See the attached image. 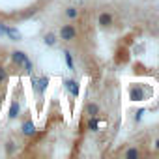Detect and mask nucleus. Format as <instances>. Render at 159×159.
<instances>
[{"mask_svg": "<svg viewBox=\"0 0 159 159\" xmlns=\"http://www.w3.org/2000/svg\"><path fill=\"white\" fill-rule=\"evenodd\" d=\"M11 62L17 66V67H23L28 75L34 71V64H32V60L26 56V52H23V51H13L11 52Z\"/></svg>", "mask_w": 159, "mask_h": 159, "instance_id": "nucleus-1", "label": "nucleus"}, {"mask_svg": "<svg viewBox=\"0 0 159 159\" xmlns=\"http://www.w3.org/2000/svg\"><path fill=\"white\" fill-rule=\"evenodd\" d=\"M152 96V90L144 84H131L129 86V99L131 101H146Z\"/></svg>", "mask_w": 159, "mask_h": 159, "instance_id": "nucleus-2", "label": "nucleus"}, {"mask_svg": "<svg viewBox=\"0 0 159 159\" xmlns=\"http://www.w3.org/2000/svg\"><path fill=\"white\" fill-rule=\"evenodd\" d=\"M30 77H32V88H34V92L38 96H43L45 90H47V86H49V77H34L32 73H30Z\"/></svg>", "mask_w": 159, "mask_h": 159, "instance_id": "nucleus-3", "label": "nucleus"}, {"mask_svg": "<svg viewBox=\"0 0 159 159\" xmlns=\"http://www.w3.org/2000/svg\"><path fill=\"white\" fill-rule=\"evenodd\" d=\"M77 38V28L73 25H62L60 26V39L64 41H73Z\"/></svg>", "mask_w": 159, "mask_h": 159, "instance_id": "nucleus-4", "label": "nucleus"}, {"mask_svg": "<svg viewBox=\"0 0 159 159\" xmlns=\"http://www.w3.org/2000/svg\"><path fill=\"white\" fill-rule=\"evenodd\" d=\"M112 21H114V17H112V13H109V11H103V13L98 15V25H99L101 28L112 26Z\"/></svg>", "mask_w": 159, "mask_h": 159, "instance_id": "nucleus-5", "label": "nucleus"}, {"mask_svg": "<svg viewBox=\"0 0 159 159\" xmlns=\"http://www.w3.org/2000/svg\"><path fill=\"white\" fill-rule=\"evenodd\" d=\"M64 88L71 94V98L79 96V84H77V81H73V79H66V81H64Z\"/></svg>", "mask_w": 159, "mask_h": 159, "instance_id": "nucleus-6", "label": "nucleus"}, {"mask_svg": "<svg viewBox=\"0 0 159 159\" xmlns=\"http://www.w3.org/2000/svg\"><path fill=\"white\" fill-rule=\"evenodd\" d=\"M21 133H23L25 137H32V135L36 133V124H34L32 120L23 122V125H21Z\"/></svg>", "mask_w": 159, "mask_h": 159, "instance_id": "nucleus-7", "label": "nucleus"}, {"mask_svg": "<svg viewBox=\"0 0 159 159\" xmlns=\"http://www.w3.org/2000/svg\"><path fill=\"white\" fill-rule=\"evenodd\" d=\"M19 114H21V105H19V101H11V107H10L8 118H10V120H15Z\"/></svg>", "mask_w": 159, "mask_h": 159, "instance_id": "nucleus-8", "label": "nucleus"}, {"mask_svg": "<svg viewBox=\"0 0 159 159\" xmlns=\"http://www.w3.org/2000/svg\"><path fill=\"white\" fill-rule=\"evenodd\" d=\"M124 157H125V159H139V157H140V152H139L137 148H129V150L124 152Z\"/></svg>", "mask_w": 159, "mask_h": 159, "instance_id": "nucleus-9", "label": "nucleus"}, {"mask_svg": "<svg viewBox=\"0 0 159 159\" xmlns=\"http://www.w3.org/2000/svg\"><path fill=\"white\" fill-rule=\"evenodd\" d=\"M66 17H67L69 21H75V19H79V10H77V8H73V6H69V8L66 10Z\"/></svg>", "mask_w": 159, "mask_h": 159, "instance_id": "nucleus-10", "label": "nucleus"}, {"mask_svg": "<svg viewBox=\"0 0 159 159\" xmlns=\"http://www.w3.org/2000/svg\"><path fill=\"white\" fill-rule=\"evenodd\" d=\"M86 114H88V116H98V114H99L98 103H88V105H86Z\"/></svg>", "mask_w": 159, "mask_h": 159, "instance_id": "nucleus-11", "label": "nucleus"}, {"mask_svg": "<svg viewBox=\"0 0 159 159\" xmlns=\"http://www.w3.org/2000/svg\"><path fill=\"white\" fill-rule=\"evenodd\" d=\"M11 41H19L21 39V32L17 30V28H8V34H6Z\"/></svg>", "mask_w": 159, "mask_h": 159, "instance_id": "nucleus-12", "label": "nucleus"}, {"mask_svg": "<svg viewBox=\"0 0 159 159\" xmlns=\"http://www.w3.org/2000/svg\"><path fill=\"white\" fill-rule=\"evenodd\" d=\"M43 41H45V45H47V47H54V45H56V36H54L52 32H49V34H45Z\"/></svg>", "mask_w": 159, "mask_h": 159, "instance_id": "nucleus-13", "label": "nucleus"}, {"mask_svg": "<svg viewBox=\"0 0 159 159\" xmlns=\"http://www.w3.org/2000/svg\"><path fill=\"white\" fill-rule=\"evenodd\" d=\"M64 58H66V64H67V67H69V69H75L73 56H71V52H69V51H64Z\"/></svg>", "mask_w": 159, "mask_h": 159, "instance_id": "nucleus-14", "label": "nucleus"}, {"mask_svg": "<svg viewBox=\"0 0 159 159\" xmlns=\"http://www.w3.org/2000/svg\"><path fill=\"white\" fill-rule=\"evenodd\" d=\"M88 129H90V131H98V116H90V120H88Z\"/></svg>", "mask_w": 159, "mask_h": 159, "instance_id": "nucleus-15", "label": "nucleus"}, {"mask_svg": "<svg viewBox=\"0 0 159 159\" xmlns=\"http://www.w3.org/2000/svg\"><path fill=\"white\" fill-rule=\"evenodd\" d=\"M6 81H8V71H6L4 66H0V84L6 83Z\"/></svg>", "mask_w": 159, "mask_h": 159, "instance_id": "nucleus-16", "label": "nucleus"}, {"mask_svg": "<svg viewBox=\"0 0 159 159\" xmlns=\"http://www.w3.org/2000/svg\"><path fill=\"white\" fill-rule=\"evenodd\" d=\"M8 28H10V26H6V25H0V36H6V34H8Z\"/></svg>", "mask_w": 159, "mask_h": 159, "instance_id": "nucleus-17", "label": "nucleus"}, {"mask_svg": "<svg viewBox=\"0 0 159 159\" xmlns=\"http://www.w3.org/2000/svg\"><path fill=\"white\" fill-rule=\"evenodd\" d=\"M8 152H10V153L13 152V142H8Z\"/></svg>", "mask_w": 159, "mask_h": 159, "instance_id": "nucleus-18", "label": "nucleus"}, {"mask_svg": "<svg viewBox=\"0 0 159 159\" xmlns=\"http://www.w3.org/2000/svg\"><path fill=\"white\" fill-rule=\"evenodd\" d=\"M155 148H157V150H159V139H157V140H155Z\"/></svg>", "mask_w": 159, "mask_h": 159, "instance_id": "nucleus-19", "label": "nucleus"}]
</instances>
